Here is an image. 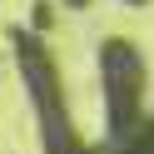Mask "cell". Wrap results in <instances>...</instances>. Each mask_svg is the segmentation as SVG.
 I'll use <instances>...</instances> for the list:
<instances>
[{"mask_svg":"<svg viewBox=\"0 0 154 154\" xmlns=\"http://www.w3.org/2000/svg\"><path fill=\"white\" fill-rule=\"evenodd\" d=\"M20 60H25V80L35 90V109L45 119V154H80V144L70 134V119L60 109V94H55V75H50L45 50H35L30 40H20Z\"/></svg>","mask_w":154,"mask_h":154,"instance_id":"obj_1","label":"cell"},{"mask_svg":"<svg viewBox=\"0 0 154 154\" xmlns=\"http://www.w3.org/2000/svg\"><path fill=\"white\" fill-rule=\"evenodd\" d=\"M104 85H109V124L124 129L134 119V94H139V60L124 40L104 45Z\"/></svg>","mask_w":154,"mask_h":154,"instance_id":"obj_2","label":"cell"}]
</instances>
